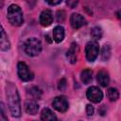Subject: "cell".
<instances>
[{"label":"cell","instance_id":"1","mask_svg":"<svg viewBox=\"0 0 121 121\" xmlns=\"http://www.w3.org/2000/svg\"><path fill=\"white\" fill-rule=\"evenodd\" d=\"M6 95L9 104V111L14 117H19L21 115V104L20 98L17 92L16 86L12 82H7L6 85Z\"/></svg>","mask_w":121,"mask_h":121},{"label":"cell","instance_id":"2","mask_svg":"<svg viewBox=\"0 0 121 121\" xmlns=\"http://www.w3.org/2000/svg\"><path fill=\"white\" fill-rule=\"evenodd\" d=\"M7 17L9 22L14 26H19L24 23L23 11L18 5L13 4L8 8Z\"/></svg>","mask_w":121,"mask_h":121},{"label":"cell","instance_id":"3","mask_svg":"<svg viewBox=\"0 0 121 121\" xmlns=\"http://www.w3.org/2000/svg\"><path fill=\"white\" fill-rule=\"evenodd\" d=\"M42 43L40 40H38L37 38H28L25 44H24V49L25 52L28 55V56H37L40 54V52L42 51Z\"/></svg>","mask_w":121,"mask_h":121},{"label":"cell","instance_id":"4","mask_svg":"<svg viewBox=\"0 0 121 121\" xmlns=\"http://www.w3.org/2000/svg\"><path fill=\"white\" fill-rule=\"evenodd\" d=\"M98 51H99L98 43L95 41H91L87 43L85 47V55L88 61H94L98 56Z\"/></svg>","mask_w":121,"mask_h":121},{"label":"cell","instance_id":"5","mask_svg":"<svg viewBox=\"0 0 121 121\" xmlns=\"http://www.w3.org/2000/svg\"><path fill=\"white\" fill-rule=\"evenodd\" d=\"M17 73L18 77L23 81H29L33 78V73L29 70L28 66L25 62H19L17 65Z\"/></svg>","mask_w":121,"mask_h":121},{"label":"cell","instance_id":"6","mask_svg":"<svg viewBox=\"0 0 121 121\" xmlns=\"http://www.w3.org/2000/svg\"><path fill=\"white\" fill-rule=\"evenodd\" d=\"M86 95H87V98L90 101L94 102V103H98L103 98V93H102V91L98 87H96V86L90 87L87 90V92H86Z\"/></svg>","mask_w":121,"mask_h":121},{"label":"cell","instance_id":"7","mask_svg":"<svg viewBox=\"0 0 121 121\" xmlns=\"http://www.w3.org/2000/svg\"><path fill=\"white\" fill-rule=\"evenodd\" d=\"M52 105H53L55 110H57L58 112H66L68 107H69L68 101L64 96H57V97H55L53 102H52Z\"/></svg>","mask_w":121,"mask_h":121},{"label":"cell","instance_id":"8","mask_svg":"<svg viewBox=\"0 0 121 121\" xmlns=\"http://www.w3.org/2000/svg\"><path fill=\"white\" fill-rule=\"evenodd\" d=\"M70 24L73 28L78 29L86 24V20L79 13H73L70 17Z\"/></svg>","mask_w":121,"mask_h":121},{"label":"cell","instance_id":"9","mask_svg":"<svg viewBox=\"0 0 121 121\" xmlns=\"http://www.w3.org/2000/svg\"><path fill=\"white\" fill-rule=\"evenodd\" d=\"M53 22V14L50 9H44L40 15V23L43 26H48Z\"/></svg>","mask_w":121,"mask_h":121},{"label":"cell","instance_id":"10","mask_svg":"<svg viewBox=\"0 0 121 121\" xmlns=\"http://www.w3.org/2000/svg\"><path fill=\"white\" fill-rule=\"evenodd\" d=\"M78 44L75 43H73L71 44L69 50L67 51V54H66L67 59H68V60H69L71 63H75V62L77 61V53H78Z\"/></svg>","mask_w":121,"mask_h":121},{"label":"cell","instance_id":"11","mask_svg":"<svg viewBox=\"0 0 121 121\" xmlns=\"http://www.w3.org/2000/svg\"><path fill=\"white\" fill-rule=\"evenodd\" d=\"M64 28L61 26H57L53 29V39L56 43H60L64 39Z\"/></svg>","mask_w":121,"mask_h":121},{"label":"cell","instance_id":"12","mask_svg":"<svg viewBox=\"0 0 121 121\" xmlns=\"http://www.w3.org/2000/svg\"><path fill=\"white\" fill-rule=\"evenodd\" d=\"M25 109L28 114L34 115L37 113V112L39 110V105L37 104V102L35 100H27L25 103Z\"/></svg>","mask_w":121,"mask_h":121},{"label":"cell","instance_id":"13","mask_svg":"<svg viewBox=\"0 0 121 121\" xmlns=\"http://www.w3.org/2000/svg\"><path fill=\"white\" fill-rule=\"evenodd\" d=\"M96 79H97V82L103 86V87H106L108 86L109 82H110V78H109V75L106 71L104 70H101L97 73V77H96Z\"/></svg>","mask_w":121,"mask_h":121},{"label":"cell","instance_id":"14","mask_svg":"<svg viewBox=\"0 0 121 121\" xmlns=\"http://www.w3.org/2000/svg\"><path fill=\"white\" fill-rule=\"evenodd\" d=\"M41 119H42V121H59L57 119V116L54 114V112L47 108H45L42 111Z\"/></svg>","mask_w":121,"mask_h":121},{"label":"cell","instance_id":"15","mask_svg":"<svg viewBox=\"0 0 121 121\" xmlns=\"http://www.w3.org/2000/svg\"><path fill=\"white\" fill-rule=\"evenodd\" d=\"M10 47V43L8 39V36L4 30V28L1 26V38H0V48L3 51H7L8 49H9Z\"/></svg>","mask_w":121,"mask_h":121},{"label":"cell","instance_id":"16","mask_svg":"<svg viewBox=\"0 0 121 121\" xmlns=\"http://www.w3.org/2000/svg\"><path fill=\"white\" fill-rule=\"evenodd\" d=\"M92 71L90 69H84L80 74V79L84 84H89L92 80Z\"/></svg>","mask_w":121,"mask_h":121},{"label":"cell","instance_id":"17","mask_svg":"<svg viewBox=\"0 0 121 121\" xmlns=\"http://www.w3.org/2000/svg\"><path fill=\"white\" fill-rule=\"evenodd\" d=\"M107 95L111 101H116L119 97V93L115 88H109L107 91Z\"/></svg>","mask_w":121,"mask_h":121},{"label":"cell","instance_id":"18","mask_svg":"<svg viewBox=\"0 0 121 121\" xmlns=\"http://www.w3.org/2000/svg\"><path fill=\"white\" fill-rule=\"evenodd\" d=\"M110 56H111V47H110V45H108V44L103 45L102 50H101V59H102V60H104V61L108 60Z\"/></svg>","mask_w":121,"mask_h":121},{"label":"cell","instance_id":"19","mask_svg":"<svg viewBox=\"0 0 121 121\" xmlns=\"http://www.w3.org/2000/svg\"><path fill=\"white\" fill-rule=\"evenodd\" d=\"M27 90H28V94H30L34 98H38L39 99L41 97V95H42V91L36 86H31Z\"/></svg>","mask_w":121,"mask_h":121},{"label":"cell","instance_id":"20","mask_svg":"<svg viewBox=\"0 0 121 121\" xmlns=\"http://www.w3.org/2000/svg\"><path fill=\"white\" fill-rule=\"evenodd\" d=\"M91 36L95 39V40H100L102 37V30L100 27L95 26L91 30Z\"/></svg>","mask_w":121,"mask_h":121},{"label":"cell","instance_id":"21","mask_svg":"<svg viewBox=\"0 0 121 121\" xmlns=\"http://www.w3.org/2000/svg\"><path fill=\"white\" fill-rule=\"evenodd\" d=\"M65 19V12L63 10H58L57 11V21L59 23L63 22Z\"/></svg>","mask_w":121,"mask_h":121},{"label":"cell","instance_id":"22","mask_svg":"<svg viewBox=\"0 0 121 121\" xmlns=\"http://www.w3.org/2000/svg\"><path fill=\"white\" fill-rule=\"evenodd\" d=\"M65 87H66V80H65L64 78H62V79H60V82H59L58 88H59V90L62 91V90H64V89H65Z\"/></svg>","mask_w":121,"mask_h":121},{"label":"cell","instance_id":"23","mask_svg":"<svg viewBox=\"0 0 121 121\" xmlns=\"http://www.w3.org/2000/svg\"><path fill=\"white\" fill-rule=\"evenodd\" d=\"M86 113H87V115H88V116L93 115V113H94V108H93V106H92V105L88 104V105L86 106Z\"/></svg>","mask_w":121,"mask_h":121},{"label":"cell","instance_id":"24","mask_svg":"<svg viewBox=\"0 0 121 121\" xmlns=\"http://www.w3.org/2000/svg\"><path fill=\"white\" fill-rule=\"evenodd\" d=\"M49 5H51V6H55V5H58V4H60L61 3V0H57V1H46Z\"/></svg>","mask_w":121,"mask_h":121},{"label":"cell","instance_id":"25","mask_svg":"<svg viewBox=\"0 0 121 121\" xmlns=\"http://www.w3.org/2000/svg\"><path fill=\"white\" fill-rule=\"evenodd\" d=\"M78 4V2L77 1H74V2H71V1H67V5L68 6H70L71 8H74L76 5Z\"/></svg>","mask_w":121,"mask_h":121},{"label":"cell","instance_id":"26","mask_svg":"<svg viewBox=\"0 0 121 121\" xmlns=\"http://www.w3.org/2000/svg\"><path fill=\"white\" fill-rule=\"evenodd\" d=\"M1 121H8V118L6 117V115H5L3 110H2V112H1Z\"/></svg>","mask_w":121,"mask_h":121},{"label":"cell","instance_id":"27","mask_svg":"<svg viewBox=\"0 0 121 121\" xmlns=\"http://www.w3.org/2000/svg\"><path fill=\"white\" fill-rule=\"evenodd\" d=\"M116 15H117V18L121 21V9H120V10H118V11L116 12Z\"/></svg>","mask_w":121,"mask_h":121}]
</instances>
